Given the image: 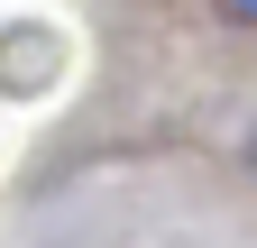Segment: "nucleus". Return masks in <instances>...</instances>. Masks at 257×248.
Returning <instances> with one entry per match:
<instances>
[{
    "mask_svg": "<svg viewBox=\"0 0 257 248\" xmlns=\"http://www.w3.org/2000/svg\"><path fill=\"white\" fill-rule=\"evenodd\" d=\"M220 19H239V28H257V0H211Z\"/></svg>",
    "mask_w": 257,
    "mask_h": 248,
    "instance_id": "obj_1",
    "label": "nucleus"
},
{
    "mask_svg": "<svg viewBox=\"0 0 257 248\" xmlns=\"http://www.w3.org/2000/svg\"><path fill=\"white\" fill-rule=\"evenodd\" d=\"M248 166H257V138H248Z\"/></svg>",
    "mask_w": 257,
    "mask_h": 248,
    "instance_id": "obj_2",
    "label": "nucleus"
}]
</instances>
